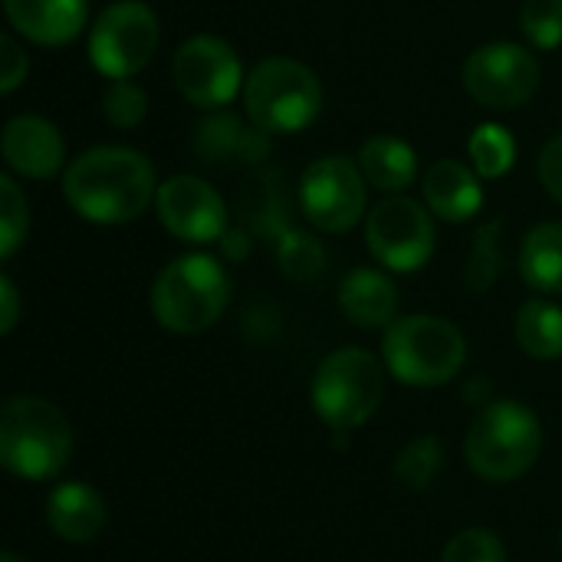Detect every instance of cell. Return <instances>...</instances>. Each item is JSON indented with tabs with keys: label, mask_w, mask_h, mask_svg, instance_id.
<instances>
[{
	"label": "cell",
	"mask_w": 562,
	"mask_h": 562,
	"mask_svg": "<svg viewBox=\"0 0 562 562\" xmlns=\"http://www.w3.org/2000/svg\"><path fill=\"white\" fill-rule=\"evenodd\" d=\"M69 207L92 224H128L155 201V168L142 151L99 145L82 151L63 175Z\"/></svg>",
	"instance_id": "6da1fadb"
},
{
	"label": "cell",
	"mask_w": 562,
	"mask_h": 562,
	"mask_svg": "<svg viewBox=\"0 0 562 562\" xmlns=\"http://www.w3.org/2000/svg\"><path fill=\"white\" fill-rule=\"evenodd\" d=\"M72 454L66 415L36 395H16L0 412V461L23 481L56 477Z\"/></svg>",
	"instance_id": "7a4b0ae2"
},
{
	"label": "cell",
	"mask_w": 562,
	"mask_h": 562,
	"mask_svg": "<svg viewBox=\"0 0 562 562\" xmlns=\"http://www.w3.org/2000/svg\"><path fill=\"white\" fill-rule=\"evenodd\" d=\"M231 303V280L207 254L175 257L151 286L155 319L178 336L211 329Z\"/></svg>",
	"instance_id": "3957f363"
},
{
	"label": "cell",
	"mask_w": 562,
	"mask_h": 562,
	"mask_svg": "<svg viewBox=\"0 0 562 562\" xmlns=\"http://www.w3.org/2000/svg\"><path fill=\"white\" fill-rule=\"evenodd\" d=\"M543 448V428L537 415L520 402H491L468 428L464 458L471 471L491 484L524 477Z\"/></svg>",
	"instance_id": "277c9868"
},
{
	"label": "cell",
	"mask_w": 562,
	"mask_h": 562,
	"mask_svg": "<svg viewBox=\"0 0 562 562\" xmlns=\"http://www.w3.org/2000/svg\"><path fill=\"white\" fill-rule=\"evenodd\" d=\"M385 369L412 389H435L451 382L468 359L461 329L441 316H405L385 329Z\"/></svg>",
	"instance_id": "5b68a950"
},
{
	"label": "cell",
	"mask_w": 562,
	"mask_h": 562,
	"mask_svg": "<svg viewBox=\"0 0 562 562\" xmlns=\"http://www.w3.org/2000/svg\"><path fill=\"white\" fill-rule=\"evenodd\" d=\"M244 105L260 132L293 135L316 122L323 109V86L310 66L273 56L250 69L244 82Z\"/></svg>",
	"instance_id": "8992f818"
},
{
	"label": "cell",
	"mask_w": 562,
	"mask_h": 562,
	"mask_svg": "<svg viewBox=\"0 0 562 562\" xmlns=\"http://www.w3.org/2000/svg\"><path fill=\"white\" fill-rule=\"evenodd\" d=\"M313 412L333 431H352L366 425L385 398V369L366 349H336L313 375Z\"/></svg>",
	"instance_id": "52a82bcc"
},
{
	"label": "cell",
	"mask_w": 562,
	"mask_h": 562,
	"mask_svg": "<svg viewBox=\"0 0 562 562\" xmlns=\"http://www.w3.org/2000/svg\"><path fill=\"white\" fill-rule=\"evenodd\" d=\"M158 40L155 10L142 0H119L99 13L89 33V59L109 79H132L151 63Z\"/></svg>",
	"instance_id": "ba28073f"
},
{
	"label": "cell",
	"mask_w": 562,
	"mask_h": 562,
	"mask_svg": "<svg viewBox=\"0 0 562 562\" xmlns=\"http://www.w3.org/2000/svg\"><path fill=\"white\" fill-rule=\"evenodd\" d=\"M366 175L346 155L316 158L300 181V211L323 234H346L366 214Z\"/></svg>",
	"instance_id": "9c48e42d"
},
{
	"label": "cell",
	"mask_w": 562,
	"mask_h": 562,
	"mask_svg": "<svg viewBox=\"0 0 562 562\" xmlns=\"http://www.w3.org/2000/svg\"><path fill=\"white\" fill-rule=\"evenodd\" d=\"M435 221L415 198H385L369 211L366 221L369 254L395 273L422 270L435 254Z\"/></svg>",
	"instance_id": "30bf717a"
},
{
	"label": "cell",
	"mask_w": 562,
	"mask_h": 562,
	"mask_svg": "<svg viewBox=\"0 0 562 562\" xmlns=\"http://www.w3.org/2000/svg\"><path fill=\"white\" fill-rule=\"evenodd\" d=\"M171 76L178 92L198 109L227 105L237 89L247 82L240 69V56L221 36H191L178 46Z\"/></svg>",
	"instance_id": "8fae6325"
},
{
	"label": "cell",
	"mask_w": 562,
	"mask_h": 562,
	"mask_svg": "<svg viewBox=\"0 0 562 562\" xmlns=\"http://www.w3.org/2000/svg\"><path fill=\"white\" fill-rule=\"evenodd\" d=\"M540 63L517 43H487L464 63V89L487 109H517L533 99Z\"/></svg>",
	"instance_id": "7c38bea8"
},
{
	"label": "cell",
	"mask_w": 562,
	"mask_h": 562,
	"mask_svg": "<svg viewBox=\"0 0 562 562\" xmlns=\"http://www.w3.org/2000/svg\"><path fill=\"white\" fill-rule=\"evenodd\" d=\"M155 207L165 231L184 244H211L227 234V204L204 178H168L165 184H158Z\"/></svg>",
	"instance_id": "4fadbf2b"
},
{
	"label": "cell",
	"mask_w": 562,
	"mask_h": 562,
	"mask_svg": "<svg viewBox=\"0 0 562 562\" xmlns=\"http://www.w3.org/2000/svg\"><path fill=\"white\" fill-rule=\"evenodd\" d=\"M0 148H3V161L10 165V171L33 178V181L53 178L66 158V142H63L59 128L40 115L10 119L3 128Z\"/></svg>",
	"instance_id": "5bb4252c"
},
{
	"label": "cell",
	"mask_w": 562,
	"mask_h": 562,
	"mask_svg": "<svg viewBox=\"0 0 562 562\" xmlns=\"http://www.w3.org/2000/svg\"><path fill=\"white\" fill-rule=\"evenodd\" d=\"M267 151V132H260L254 122L244 125L237 115L227 112H214L194 132V155L201 165H254L263 161Z\"/></svg>",
	"instance_id": "9a60e30c"
},
{
	"label": "cell",
	"mask_w": 562,
	"mask_h": 562,
	"mask_svg": "<svg viewBox=\"0 0 562 562\" xmlns=\"http://www.w3.org/2000/svg\"><path fill=\"white\" fill-rule=\"evenodd\" d=\"M46 524L66 543H92L109 524V507L92 484L69 481L46 497Z\"/></svg>",
	"instance_id": "2e32d148"
},
{
	"label": "cell",
	"mask_w": 562,
	"mask_h": 562,
	"mask_svg": "<svg viewBox=\"0 0 562 562\" xmlns=\"http://www.w3.org/2000/svg\"><path fill=\"white\" fill-rule=\"evenodd\" d=\"M10 26L40 43L63 46L86 26V0H3Z\"/></svg>",
	"instance_id": "e0dca14e"
},
{
	"label": "cell",
	"mask_w": 562,
	"mask_h": 562,
	"mask_svg": "<svg viewBox=\"0 0 562 562\" xmlns=\"http://www.w3.org/2000/svg\"><path fill=\"white\" fill-rule=\"evenodd\" d=\"M425 204L428 211H435L441 221L451 224H464L471 221L481 204H484V188H481V175H474L468 165L454 161V158H441L425 171Z\"/></svg>",
	"instance_id": "ac0fdd59"
},
{
	"label": "cell",
	"mask_w": 562,
	"mask_h": 562,
	"mask_svg": "<svg viewBox=\"0 0 562 562\" xmlns=\"http://www.w3.org/2000/svg\"><path fill=\"white\" fill-rule=\"evenodd\" d=\"M339 306L346 319L362 329H389L398 313V290L385 273L359 267L342 280Z\"/></svg>",
	"instance_id": "d6986e66"
},
{
	"label": "cell",
	"mask_w": 562,
	"mask_h": 562,
	"mask_svg": "<svg viewBox=\"0 0 562 562\" xmlns=\"http://www.w3.org/2000/svg\"><path fill=\"white\" fill-rule=\"evenodd\" d=\"M359 168L379 191H405L418 175L415 148L395 135H372L359 148Z\"/></svg>",
	"instance_id": "ffe728a7"
},
{
	"label": "cell",
	"mask_w": 562,
	"mask_h": 562,
	"mask_svg": "<svg viewBox=\"0 0 562 562\" xmlns=\"http://www.w3.org/2000/svg\"><path fill=\"white\" fill-rule=\"evenodd\" d=\"M520 277L547 296H562V224H540L527 234Z\"/></svg>",
	"instance_id": "44dd1931"
},
{
	"label": "cell",
	"mask_w": 562,
	"mask_h": 562,
	"mask_svg": "<svg viewBox=\"0 0 562 562\" xmlns=\"http://www.w3.org/2000/svg\"><path fill=\"white\" fill-rule=\"evenodd\" d=\"M517 342L527 356L550 362L562 356V310L550 300H530L517 313Z\"/></svg>",
	"instance_id": "7402d4cb"
},
{
	"label": "cell",
	"mask_w": 562,
	"mask_h": 562,
	"mask_svg": "<svg viewBox=\"0 0 562 562\" xmlns=\"http://www.w3.org/2000/svg\"><path fill=\"white\" fill-rule=\"evenodd\" d=\"M468 151H471V161H474V171L487 181L494 178H504L514 161H517V142L514 135L497 125V122H484L471 132V142H468Z\"/></svg>",
	"instance_id": "603a6c76"
},
{
	"label": "cell",
	"mask_w": 562,
	"mask_h": 562,
	"mask_svg": "<svg viewBox=\"0 0 562 562\" xmlns=\"http://www.w3.org/2000/svg\"><path fill=\"white\" fill-rule=\"evenodd\" d=\"M501 231H504L501 221H487V224L477 227V234L471 240V254H468L464 277H468V286L474 293H487L497 283L501 270H504V254H501V244H497L501 240Z\"/></svg>",
	"instance_id": "cb8c5ba5"
},
{
	"label": "cell",
	"mask_w": 562,
	"mask_h": 562,
	"mask_svg": "<svg viewBox=\"0 0 562 562\" xmlns=\"http://www.w3.org/2000/svg\"><path fill=\"white\" fill-rule=\"evenodd\" d=\"M277 260H280V270L290 277V280H316L323 270H326V250L316 237L303 234V231H286L283 237H277Z\"/></svg>",
	"instance_id": "d4e9b609"
},
{
	"label": "cell",
	"mask_w": 562,
	"mask_h": 562,
	"mask_svg": "<svg viewBox=\"0 0 562 562\" xmlns=\"http://www.w3.org/2000/svg\"><path fill=\"white\" fill-rule=\"evenodd\" d=\"M441 464H445V448H441V441L431 438V435H422V438H415L412 445H405V451H402L398 461H395V474H398V481H402L405 487L425 491V487H431V481L438 477Z\"/></svg>",
	"instance_id": "484cf974"
},
{
	"label": "cell",
	"mask_w": 562,
	"mask_h": 562,
	"mask_svg": "<svg viewBox=\"0 0 562 562\" xmlns=\"http://www.w3.org/2000/svg\"><path fill=\"white\" fill-rule=\"evenodd\" d=\"M26 227H30V211H26V198L16 188V181L10 175L0 178V257L10 260L16 254V247L26 240Z\"/></svg>",
	"instance_id": "4316f807"
},
{
	"label": "cell",
	"mask_w": 562,
	"mask_h": 562,
	"mask_svg": "<svg viewBox=\"0 0 562 562\" xmlns=\"http://www.w3.org/2000/svg\"><path fill=\"white\" fill-rule=\"evenodd\" d=\"M102 112L115 128H135L148 112V95L132 79H112L102 92Z\"/></svg>",
	"instance_id": "83f0119b"
},
{
	"label": "cell",
	"mask_w": 562,
	"mask_h": 562,
	"mask_svg": "<svg viewBox=\"0 0 562 562\" xmlns=\"http://www.w3.org/2000/svg\"><path fill=\"white\" fill-rule=\"evenodd\" d=\"M520 30L537 49L562 46V0H527L520 10Z\"/></svg>",
	"instance_id": "f1b7e54d"
},
{
	"label": "cell",
	"mask_w": 562,
	"mask_h": 562,
	"mask_svg": "<svg viewBox=\"0 0 562 562\" xmlns=\"http://www.w3.org/2000/svg\"><path fill=\"white\" fill-rule=\"evenodd\" d=\"M441 562H507V550L494 530H461L441 553Z\"/></svg>",
	"instance_id": "f546056e"
},
{
	"label": "cell",
	"mask_w": 562,
	"mask_h": 562,
	"mask_svg": "<svg viewBox=\"0 0 562 562\" xmlns=\"http://www.w3.org/2000/svg\"><path fill=\"white\" fill-rule=\"evenodd\" d=\"M26 53L20 49V43L13 36H3L0 40V89L3 92H13L23 79H26Z\"/></svg>",
	"instance_id": "4dcf8cb0"
},
{
	"label": "cell",
	"mask_w": 562,
	"mask_h": 562,
	"mask_svg": "<svg viewBox=\"0 0 562 562\" xmlns=\"http://www.w3.org/2000/svg\"><path fill=\"white\" fill-rule=\"evenodd\" d=\"M540 181H543L547 194L562 201V135L550 138L540 151Z\"/></svg>",
	"instance_id": "1f68e13d"
},
{
	"label": "cell",
	"mask_w": 562,
	"mask_h": 562,
	"mask_svg": "<svg viewBox=\"0 0 562 562\" xmlns=\"http://www.w3.org/2000/svg\"><path fill=\"white\" fill-rule=\"evenodd\" d=\"M20 319V296L10 277H0V333H13Z\"/></svg>",
	"instance_id": "d6a6232c"
},
{
	"label": "cell",
	"mask_w": 562,
	"mask_h": 562,
	"mask_svg": "<svg viewBox=\"0 0 562 562\" xmlns=\"http://www.w3.org/2000/svg\"><path fill=\"white\" fill-rule=\"evenodd\" d=\"M221 247H224V257L244 260L250 254V234L247 231H237V227H227V234L221 237Z\"/></svg>",
	"instance_id": "836d02e7"
},
{
	"label": "cell",
	"mask_w": 562,
	"mask_h": 562,
	"mask_svg": "<svg viewBox=\"0 0 562 562\" xmlns=\"http://www.w3.org/2000/svg\"><path fill=\"white\" fill-rule=\"evenodd\" d=\"M0 562H26V560H23V557H16V553H3Z\"/></svg>",
	"instance_id": "e575fe53"
},
{
	"label": "cell",
	"mask_w": 562,
	"mask_h": 562,
	"mask_svg": "<svg viewBox=\"0 0 562 562\" xmlns=\"http://www.w3.org/2000/svg\"><path fill=\"white\" fill-rule=\"evenodd\" d=\"M560 553H562V533H560Z\"/></svg>",
	"instance_id": "d590c367"
}]
</instances>
